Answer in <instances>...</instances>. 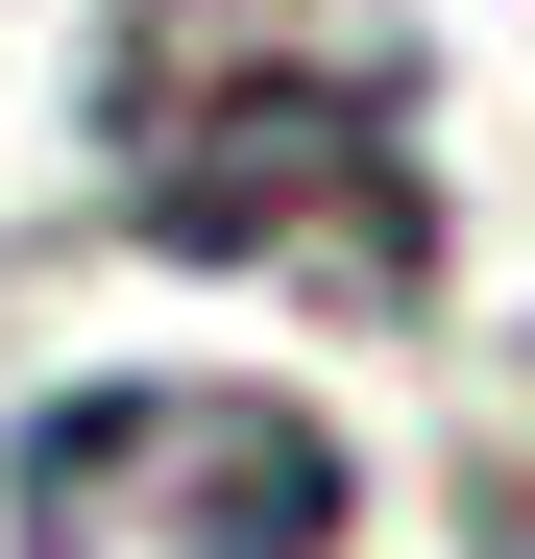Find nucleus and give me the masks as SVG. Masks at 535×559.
Returning a JSON list of instances; mask_svg holds the SVG:
<instances>
[{"label": "nucleus", "mask_w": 535, "mask_h": 559, "mask_svg": "<svg viewBox=\"0 0 535 559\" xmlns=\"http://www.w3.org/2000/svg\"><path fill=\"white\" fill-rule=\"evenodd\" d=\"M98 170H122V243H170V267H243L317 317L438 293V122L366 0H122Z\"/></svg>", "instance_id": "obj_1"}, {"label": "nucleus", "mask_w": 535, "mask_h": 559, "mask_svg": "<svg viewBox=\"0 0 535 559\" xmlns=\"http://www.w3.org/2000/svg\"><path fill=\"white\" fill-rule=\"evenodd\" d=\"M366 462L341 414L243 390V365H122V390H49L0 462V559H341Z\"/></svg>", "instance_id": "obj_2"}]
</instances>
